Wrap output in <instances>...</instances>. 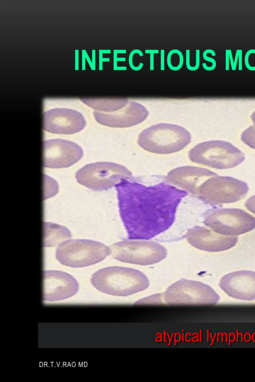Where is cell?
<instances>
[{"label":"cell","instance_id":"ffe728a7","mask_svg":"<svg viewBox=\"0 0 255 382\" xmlns=\"http://www.w3.org/2000/svg\"><path fill=\"white\" fill-rule=\"evenodd\" d=\"M184 62L182 52L176 49L170 50L167 56V64L168 68L174 71L179 70Z\"/></svg>","mask_w":255,"mask_h":382},{"label":"cell","instance_id":"1f68e13d","mask_svg":"<svg viewBox=\"0 0 255 382\" xmlns=\"http://www.w3.org/2000/svg\"><path fill=\"white\" fill-rule=\"evenodd\" d=\"M241 49H237L235 54V57L234 61V71L236 70L237 65L238 62L239 56Z\"/></svg>","mask_w":255,"mask_h":382},{"label":"cell","instance_id":"d6986e66","mask_svg":"<svg viewBox=\"0 0 255 382\" xmlns=\"http://www.w3.org/2000/svg\"><path fill=\"white\" fill-rule=\"evenodd\" d=\"M82 101L98 111L112 112L125 107L129 102L128 98L83 99Z\"/></svg>","mask_w":255,"mask_h":382},{"label":"cell","instance_id":"d6a6232c","mask_svg":"<svg viewBox=\"0 0 255 382\" xmlns=\"http://www.w3.org/2000/svg\"><path fill=\"white\" fill-rule=\"evenodd\" d=\"M243 56V51L241 49V50L240 51V54H239V59H238V62H239V64H238L239 68H238V69H239V70H240V71H242V69H243V60H242L243 56Z\"/></svg>","mask_w":255,"mask_h":382},{"label":"cell","instance_id":"2e32d148","mask_svg":"<svg viewBox=\"0 0 255 382\" xmlns=\"http://www.w3.org/2000/svg\"><path fill=\"white\" fill-rule=\"evenodd\" d=\"M219 286L229 296L240 300L255 299V272L238 271L224 276Z\"/></svg>","mask_w":255,"mask_h":382},{"label":"cell","instance_id":"4dcf8cb0","mask_svg":"<svg viewBox=\"0 0 255 382\" xmlns=\"http://www.w3.org/2000/svg\"><path fill=\"white\" fill-rule=\"evenodd\" d=\"M230 49H226L225 52V69L229 70V52Z\"/></svg>","mask_w":255,"mask_h":382},{"label":"cell","instance_id":"7402d4cb","mask_svg":"<svg viewBox=\"0 0 255 382\" xmlns=\"http://www.w3.org/2000/svg\"><path fill=\"white\" fill-rule=\"evenodd\" d=\"M245 64L248 70L255 71V49H250L246 52L245 56Z\"/></svg>","mask_w":255,"mask_h":382},{"label":"cell","instance_id":"cb8c5ba5","mask_svg":"<svg viewBox=\"0 0 255 382\" xmlns=\"http://www.w3.org/2000/svg\"><path fill=\"white\" fill-rule=\"evenodd\" d=\"M135 54H138L139 56H140V57L143 56V54L141 50H139V49H134V50H132L130 52V53H129V56H128V64H129V66L130 68L132 70H134L135 71H139V70H140V69H142V68L143 66V64L142 63H139L138 66H135L134 65H133V55Z\"/></svg>","mask_w":255,"mask_h":382},{"label":"cell","instance_id":"f546056e","mask_svg":"<svg viewBox=\"0 0 255 382\" xmlns=\"http://www.w3.org/2000/svg\"><path fill=\"white\" fill-rule=\"evenodd\" d=\"M186 68L190 71L192 70V66L190 63V50H186Z\"/></svg>","mask_w":255,"mask_h":382},{"label":"cell","instance_id":"277c9868","mask_svg":"<svg viewBox=\"0 0 255 382\" xmlns=\"http://www.w3.org/2000/svg\"><path fill=\"white\" fill-rule=\"evenodd\" d=\"M190 133L184 127L169 123H159L144 129L137 143L144 150L160 154L179 151L190 142Z\"/></svg>","mask_w":255,"mask_h":382},{"label":"cell","instance_id":"4316f807","mask_svg":"<svg viewBox=\"0 0 255 382\" xmlns=\"http://www.w3.org/2000/svg\"><path fill=\"white\" fill-rule=\"evenodd\" d=\"M114 52V70H116V69L117 68V62L119 61H126V58H118L117 57V54L118 53H123L125 54L127 53V50L125 49L124 50H115Z\"/></svg>","mask_w":255,"mask_h":382},{"label":"cell","instance_id":"6da1fadb","mask_svg":"<svg viewBox=\"0 0 255 382\" xmlns=\"http://www.w3.org/2000/svg\"><path fill=\"white\" fill-rule=\"evenodd\" d=\"M120 215L129 240H149L173 224L188 193L172 185L151 186L125 179L115 186Z\"/></svg>","mask_w":255,"mask_h":382},{"label":"cell","instance_id":"9a60e30c","mask_svg":"<svg viewBox=\"0 0 255 382\" xmlns=\"http://www.w3.org/2000/svg\"><path fill=\"white\" fill-rule=\"evenodd\" d=\"M185 238L195 248L210 252L229 250L234 247L238 241L236 236L222 235L203 226L189 229L185 234Z\"/></svg>","mask_w":255,"mask_h":382},{"label":"cell","instance_id":"e575fe53","mask_svg":"<svg viewBox=\"0 0 255 382\" xmlns=\"http://www.w3.org/2000/svg\"><path fill=\"white\" fill-rule=\"evenodd\" d=\"M251 118L254 123V125L255 126V111L252 113L251 115Z\"/></svg>","mask_w":255,"mask_h":382},{"label":"cell","instance_id":"30bf717a","mask_svg":"<svg viewBox=\"0 0 255 382\" xmlns=\"http://www.w3.org/2000/svg\"><path fill=\"white\" fill-rule=\"evenodd\" d=\"M247 184L237 179L215 176L205 181L196 195L203 201L212 205L238 201L248 193Z\"/></svg>","mask_w":255,"mask_h":382},{"label":"cell","instance_id":"836d02e7","mask_svg":"<svg viewBox=\"0 0 255 382\" xmlns=\"http://www.w3.org/2000/svg\"><path fill=\"white\" fill-rule=\"evenodd\" d=\"M229 60L231 63L232 70L234 71V60L231 50H230L229 52Z\"/></svg>","mask_w":255,"mask_h":382},{"label":"cell","instance_id":"4fadbf2b","mask_svg":"<svg viewBox=\"0 0 255 382\" xmlns=\"http://www.w3.org/2000/svg\"><path fill=\"white\" fill-rule=\"evenodd\" d=\"M85 125L83 115L72 109L57 108L43 113V129L50 133L73 134L83 129Z\"/></svg>","mask_w":255,"mask_h":382},{"label":"cell","instance_id":"9c48e42d","mask_svg":"<svg viewBox=\"0 0 255 382\" xmlns=\"http://www.w3.org/2000/svg\"><path fill=\"white\" fill-rule=\"evenodd\" d=\"M204 224L215 233L236 236L255 228V217L239 208H217L208 211Z\"/></svg>","mask_w":255,"mask_h":382},{"label":"cell","instance_id":"52a82bcc","mask_svg":"<svg viewBox=\"0 0 255 382\" xmlns=\"http://www.w3.org/2000/svg\"><path fill=\"white\" fill-rule=\"evenodd\" d=\"M132 175L126 167L114 163L99 162L87 164L75 174L77 182L94 191L107 190Z\"/></svg>","mask_w":255,"mask_h":382},{"label":"cell","instance_id":"3957f363","mask_svg":"<svg viewBox=\"0 0 255 382\" xmlns=\"http://www.w3.org/2000/svg\"><path fill=\"white\" fill-rule=\"evenodd\" d=\"M91 283L101 292L126 296L146 289L149 285L146 276L139 270L113 266L101 269L91 276Z\"/></svg>","mask_w":255,"mask_h":382},{"label":"cell","instance_id":"f1b7e54d","mask_svg":"<svg viewBox=\"0 0 255 382\" xmlns=\"http://www.w3.org/2000/svg\"><path fill=\"white\" fill-rule=\"evenodd\" d=\"M160 70L164 71L165 70V50L161 49L160 50Z\"/></svg>","mask_w":255,"mask_h":382},{"label":"cell","instance_id":"5b68a950","mask_svg":"<svg viewBox=\"0 0 255 382\" xmlns=\"http://www.w3.org/2000/svg\"><path fill=\"white\" fill-rule=\"evenodd\" d=\"M111 254L110 248L104 244L89 239H73L60 244L55 257L61 264L81 268L99 263Z\"/></svg>","mask_w":255,"mask_h":382},{"label":"cell","instance_id":"603a6c76","mask_svg":"<svg viewBox=\"0 0 255 382\" xmlns=\"http://www.w3.org/2000/svg\"><path fill=\"white\" fill-rule=\"evenodd\" d=\"M208 53H210L211 54L212 56H216V53L213 50L209 49L205 50L203 53V57L204 59L208 62L211 63L212 65L211 66L209 67L207 65L206 63H202V66L205 70L210 71L215 69L217 64L216 61L214 59L207 56Z\"/></svg>","mask_w":255,"mask_h":382},{"label":"cell","instance_id":"83f0119b","mask_svg":"<svg viewBox=\"0 0 255 382\" xmlns=\"http://www.w3.org/2000/svg\"><path fill=\"white\" fill-rule=\"evenodd\" d=\"M195 65L192 66L191 71H194L198 69L200 66V50L196 49L195 53Z\"/></svg>","mask_w":255,"mask_h":382},{"label":"cell","instance_id":"ac0fdd59","mask_svg":"<svg viewBox=\"0 0 255 382\" xmlns=\"http://www.w3.org/2000/svg\"><path fill=\"white\" fill-rule=\"evenodd\" d=\"M43 246L54 247L71 237L70 231L65 227L51 222H43Z\"/></svg>","mask_w":255,"mask_h":382},{"label":"cell","instance_id":"e0dca14e","mask_svg":"<svg viewBox=\"0 0 255 382\" xmlns=\"http://www.w3.org/2000/svg\"><path fill=\"white\" fill-rule=\"evenodd\" d=\"M217 175L205 168L194 166H183L170 171L165 181L194 194H197L201 185L209 178Z\"/></svg>","mask_w":255,"mask_h":382},{"label":"cell","instance_id":"8fae6325","mask_svg":"<svg viewBox=\"0 0 255 382\" xmlns=\"http://www.w3.org/2000/svg\"><path fill=\"white\" fill-rule=\"evenodd\" d=\"M83 154L75 143L62 139L43 142V166L50 168L68 167L78 161Z\"/></svg>","mask_w":255,"mask_h":382},{"label":"cell","instance_id":"44dd1931","mask_svg":"<svg viewBox=\"0 0 255 382\" xmlns=\"http://www.w3.org/2000/svg\"><path fill=\"white\" fill-rule=\"evenodd\" d=\"M241 140L251 148L255 149V126H250L241 135Z\"/></svg>","mask_w":255,"mask_h":382},{"label":"cell","instance_id":"484cf974","mask_svg":"<svg viewBox=\"0 0 255 382\" xmlns=\"http://www.w3.org/2000/svg\"><path fill=\"white\" fill-rule=\"evenodd\" d=\"M159 50L158 49H146L145 50V54H149V69L150 71L154 70V54H158Z\"/></svg>","mask_w":255,"mask_h":382},{"label":"cell","instance_id":"7a4b0ae2","mask_svg":"<svg viewBox=\"0 0 255 382\" xmlns=\"http://www.w3.org/2000/svg\"><path fill=\"white\" fill-rule=\"evenodd\" d=\"M219 295L203 283L182 279L170 285L163 293L143 298L134 304L214 305Z\"/></svg>","mask_w":255,"mask_h":382},{"label":"cell","instance_id":"7c38bea8","mask_svg":"<svg viewBox=\"0 0 255 382\" xmlns=\"http://www.w3.org/2000/svg\"><path fill=\"white\" fill-rule=\"evenodd\" d=\"M79 289L76 280L66 272L49 270L43 272V300H61L75 295Z\"/></svg>","mask_w":255,"mask_h":382},{"label":"cell","instance_id":"ba28073f","mask_svg":"<svg viewBox=\"0 0 255 382\" xmlns=\"http://www.w3.org/2000/svg\"><path fill=\"white\" fill-rule=\"evenodd\" d=\"M111 255L119 261L142 266L151 265L167 256L166 248L158 243L144 240H124L110 247Z\"/></svg>","mask_w":255,"mask_h":382},{"label":"cell","instance_id":"8992f818","mask_svg":"<svg viewBox=\"0 0 255 382\" xmlns=\"http://www.w3.org/2000/svg\"><path fill=\"white\" fill-rule=\"evenodd\" d=\"M195 163L218 169L235 167L245 159L244 153L231 143L212 140L198 144L188 153Z\"/></svg>","mask_w":255,"mask_h":382},{"label":"cell","instance_id":"d4e9b609","mask_svg":"<svg viewBox=\"0 0 255 382\" xmlns=\"http://www.w3.org/2000/svg\"><path fill=\"white\" fill-rule=\"evenodd\" d=\"M245 205L247 209L255 214V194L248 198Z\"/></svg>","mask_w":255,"mask_h":382},{"label":"cell","instance_id":"5bb4252c","mask_svg":"<svg viewBox=\"0 0 255 382\" xmlns=\"http://www.w3.org/2000/svg\"><path fill=\"white\" fill-rule=\"evenodd\" d=\"M148 112L142 104L129 101L123 108L112 112H94L96 121L104 125L116 128L128 127L138 124L147 117Z\"/></svg>","mask_w":255,"mask_h":382}]
</instances>
